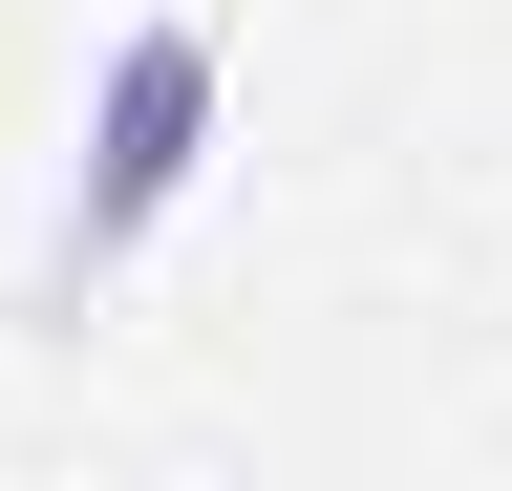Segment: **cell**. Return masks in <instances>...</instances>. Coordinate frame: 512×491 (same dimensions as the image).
<instances>
[{
	"label": "cell",
	"instance_id": "6da1fadb",
	"mask_svg": "<svg viewBox=\"0 0 512 491\" xmlns=\"http://www.w3.org/2000/svg\"><path fill=\"white\" fill-rule=\"evenodd\" d=\"M192 171H214V22H128L107 86H86V193H64V235H86V257H128Z\"/></svg>",
	"mask_w": 512,
	"mask_h": 491
}]
</instances>
